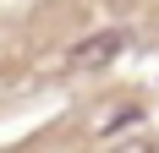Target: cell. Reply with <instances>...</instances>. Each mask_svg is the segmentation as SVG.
<instances>
[{
    "label": "cell",
    "instance_id": "1",
    "mask_svg": "<svg viewBox=\"0 0 159 153\" xmlns=\"http://www.w3.org/2000/svg\"><path fill=\"white\" fill-rule=\"evenodd\" d=\"M121 49H126V33H121V28H104V33H93V38H82L66 60H71V71H104Z\"/></svg>",
    "mask_w": 159,
    "mask_h": 153
},
{
    "label": "cell",
    "instance_id": "2",
    "mask_svg": "<svg viewBox=\"0 0 159 153\" xmlns=\"http://www.w3.org/2000/svg\"><path fill=\"white\" fill-rule=\"evenodd\" d=\"M137 120H143V109H137V104H126V109H115L110 120H104V137H115V131H126V126H137Z\"/></svg>",
    "mask_w": 159,
    "mask_h": 153
},
{
    "label": "cell",
    "instance_id": "3",
    "mask_svg": "<svg viewBox=\"0 0 159 153\" xmlns=\"http://www.w3.org/2000/svg\"><path fill=\"white\" fill-rule=\"evenodd\" d=\"M110 153H154V148H148V137H132V142H115Z\"/></svg>",
    "mask_w": 159,
    "mask_h": 153
}]
</instances>
